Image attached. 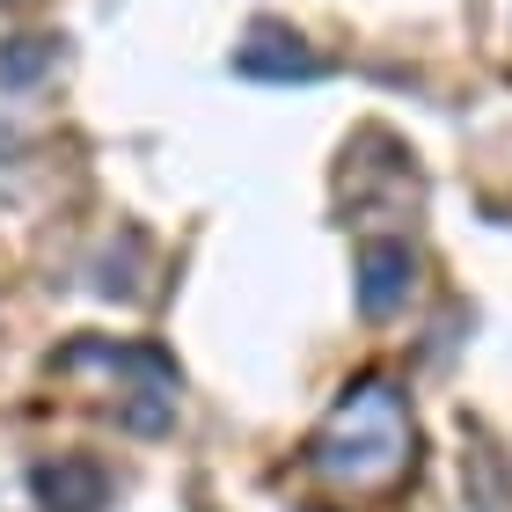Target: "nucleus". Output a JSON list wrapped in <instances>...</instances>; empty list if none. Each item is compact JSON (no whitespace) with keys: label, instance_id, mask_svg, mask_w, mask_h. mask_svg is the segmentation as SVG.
Returning <instances> with one entry per match:
<instances>
[{"label":"nucleus","instance_id":"4","mask_svg":"<svg viewBox=\"0 0 512 512\" xmlns=\"http://www.w3.org/2000/svg\"><path fill=\"white\" fill-rule=\"evenodd\" d=\"M235 74H249V81H315L322 66H315V52H300L293 30H278V22H256L249 44L235 52Z\"/></svg>","mask_w":512,"mask_h":512},{"label":"nucleus","instance_id":"5","mask_svg":"<svg viewBox=\"0 0 512 512\" xmlns=\"http://www.w3.org/2000/svg\"><path fill=\"white\" fill-rule=\"evenodd\" d=\"M52 59H59V44L52 37H8L0 44V88H30L52 74Z\"/></svg>","mask_w":512,"mask_h":512},{"label":"nucleus","instance_id":"3","mask_svg":"<svg viewBox=\"0 0 512 512\" xmlns=\"http://www.w3.org/2000/svg\"><path fill=\"white\" fill-rule=\"evenodd\" d=\"M30 491H37L44 512H103L110 505V476H103V461H88V454H59V461H44L30 476Z\"/></svg>","mask_w":512,"mask_h":512},{"label":"nucleus","instance_id":"2","mask_svg":"<svg viewBox=\"0 0 512 512\" xmlns=\"http://www.w3.org/2000/svg\"><path fill=\"white\" fill-rule=\"evenodd\" d=\"M410 286H417V256L403 242H366L359 249V315L366 322H388L410 300Z\"/></svg>","mask_w":512,"mask_h":512},{"label":"nucleus","instance_id":"1","mask_svg":"<svg viewBox=\"0 0 512 512\" xmlns=\"http://www.w3.org/2000/svg\"><path fill=\"white\" fill-rule=\"evenodd\" d=\"M315 469L344 491H381L410 469V410L388 381H359L315 439Z\"/></svg>","mask_w":512,"mask_h":512}]
</instances>
